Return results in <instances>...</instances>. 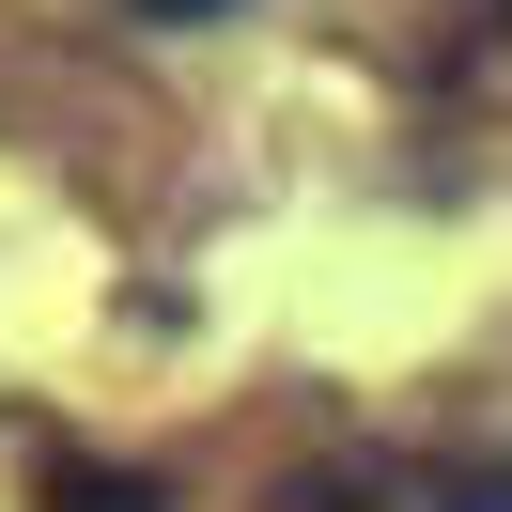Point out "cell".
Here are the masks:
<instances>
[{
  "mask_svg": "<svg viewBox=\"0 0 512 512\" xmlns=\"http://www.w3.org/2000/svg\"><path fill=\"white\" fill-rule=\"evenodd\" d=\"M32 512H171V497H156L140 466H47V497H32Z\"/></svg>",
  "mask_w": 512,
  "mask_h": 512,
  "instance_id": "7a4b0ae2",
  "label": "cell"
},
{
  "mask_svg": "<svg viewBox=\"0 0 512 512\" xmlns=\"http://www.w3.org/2000/svg\"><path fill=\"white\" fill-rule=\"evenodd\" d=\"M264 512H512V450H481V466H342V481H295Z\"/></svg>",
  "mask_w": 512,
  "mask_h": 512,
  "instance_id": "6da1fadb",
  "label": "cell"
},
{
  "mask_svg": "<svg viewBox=\"0 0 512 512\" xmlns=\"http://www.w3.org/2000/svg\"><path fill=\"white\" fill-rule=\"evenodd\" d=\"M140 16H233V0H140Z\"/></svg>",
  "mask_w": 512,
  "mask_h": 512,
  "instance_id": "3957f363",
  "label": "cell"
}]
</instances>
